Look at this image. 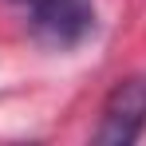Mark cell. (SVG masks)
Instances as JSON below:
<instances>
[{
	"label": "cell",
	"instance_id": "obj_1",
	"mask_svg": "<svg viewBox=\"0 0 146 146\" xmlns=\"http://www.w3.org/2000/svg\"><path fill=\"white\" fill-rule=\"evenodd\" d=\"M142 130H146V75H130V79H119L115 91L107 95L95 142L130 146V142H138Z\"/></svg>",
	"mask_w": 146,
	"mask_h": 146
},
{
	"label": "cell",
	"instance_id": "obj_2",
	"mask_svg": "<svg viewBox=\"0 0 146 146\" xmlns=\"http://www.w3.org/2000/svg\"><path fill=\"white\" fill-rule=\"evenodd\" d=\"M28 16L36 36L51 48H75L95 28L91 0H28Z\"/></svg>",
	"mask_w": 146,
	"mask_h": 146
},
{
	"label": "cell",
	"instance_id": "obj_3",
	"mask_svg": "<svg viewBox=\"0 0 146 146\" xmlns=\"http://www.w3.org/2000/svg\"><path fill=\"white\" fill-rule=\"evenodd\" d=\"M24 4H28V0H24Z\"/></svg>",
	"mask_w": 146,
	"mask_h": 146
}]
</instances>
